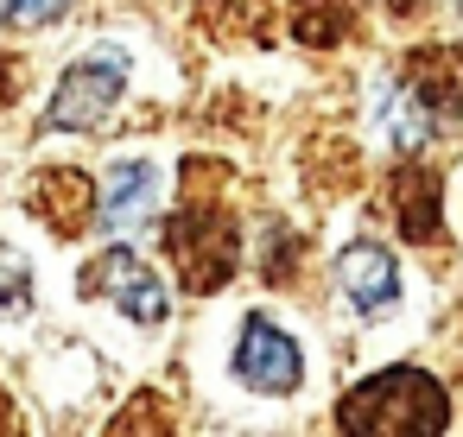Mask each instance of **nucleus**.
<instances>
[{
  "label": "nucleus",
  "mask_w": 463,
  "mask_h": 437,
  "mask_svg": "<svg viewBox=\"0 0 463 437\" xmlns=\"http://www.w3.org/2000/svg\"><path fill=\"white\" fill-rule=\"evenodd\" d=\"M159 241H165V254H172L184 292H197V298L222 292V285L235 279V266H241V222H235V209H229L222 197L203 203V165H197V159L184 165V197H178V209L165 216Z\"/></svg>",
  "instance_id": "obj_1"
},
{
  "label": "nucleus",
  "mask_w": 463,
  "mask_h": 437,
  "mask_svg": "<svg viewBox=\"0 0 463 437\" xmlns=\"http://www.w3.org/2000/svg\"><path fill=\"white\" fill-rule=\"evenodd\" d=\"M336 424L368 437H438L450 431V393L425 367H381L355 393H343Z\"/></svg>",
  "instance_id": "obj_2"
},
{
  "label": "nucleus",
  "mask_w": 463,
  "mask_h": 437,
  "mask_svg": "<svg viewBox=\"0 0 463 437\" xmlns=\"http://www.w3.org/2000/svg\"><path fill=\"white\" fill-rule=\"evenodd\" d=\"M121 89H128V51H121V45H102V51L77 58V64L58 77L52 108H45V127H71V134H83V127L109 121V108L121 102Z\"/></svg>",
  "instance_id": "obj_3"
},
{
  "label": "nucleus",
  "mask_w": 463,
  "mask_h": 437,
  "mask_svg": "<svg viewBox=\"0 0 463 437\" xmlns=\"http://www.w3.org/2000/svg\"><path fill=\"white\" fill-rule=\"evenodd\" d=\"M83 292H96V298L121 304L134 323H165V317H172V298H165L159 273H153V266H146V260H140L128 241H115L109 254H96V260H90Z\"/></svg>",
  "instance_id": "obj_4"
},
{
  "label": "nucleus",
  "mask_w": 463,
  "mask_h": 437,
  "mask_svg": "<svg viewBox=\"0 0 463 437\" xmlns=\"http://www.w3.org/2000/svg\"><path fill=\"white\" fill-rule=\"evenodd\" d=\"M235 380L254 386V393H267V399L298 393V380H305V349H298L273 317L254 311V317L241 323V336H235Z\"/></svg>",
  "instance_id": "obj_5"
},
{
  "label": "nucleus",
  "mask_w": 463,
  "mask_h": 437,
  "mask_svg": "<svg viewBox=\"0 0 463 437\" xmlns=\"http://www.w3.org/2000/svg\"><path fill=\"white\" fill-rule=\"evenodd\" d=\"M26 209H33L58 241H77V235L96 228V216H102V191H96L90 172H77V165H52V172L33 178Z\"/></svg>",
  "instance_id": "obj_6"
},
{
  "label": "nucleus",
  "mask_w": 463,
  "mask_h": 437,
  "mask_svg": "<svg viewBox=\"0 0 463 437\" xmlns=\"http://www.w3.org/2000/svg\"><path fill=\"white\" fill-rule=\"evenodd\" d=\"M336 279H343V292L362 317H381V311L400 304V266L381 241H349L343 260H336Z\"/></svg>",
  "instance_id": "obj_7"
},
{
  "label": "nucleus",
  "mask_w": 463,
  "mask_h": 437,
  "mask_svg": "<svg viewBox=\"0 0 463 437\" xmlns=\"http://www.w3.org/2000/svg\"><path fill=\"white\" fill-rule=\"evenodd\" d=\"M400 83L431 115H463V51L457 45H419V51H406Z\"/></svg>",
  "instance_id": "obj_8"
},
{
  "label": "nucleus",
  "mask_w": 463,
  "mask_h": 437,
  "mask_svg": "<svg viewBox=\"0 0 463 437\" xmlns=\"http://www.w3.org/2000/svg\"><path fill=\"white\" fill-rule=\"evenodd\" d=\"M387 203H393V228L412 247L438 241V172L431 165H400L387 184Z\"/></svg>",
  "instance_id": "obj_9"
},
{
  "label": "nucleus",
  "mask_w": 463,
  "mask_h": 437,
  "mask_svg": "<svg viewBox=\"0 0 463 437\" xmlns=\"http://www.w3.org/2000/svg\"><path fill=\"white\" fill-rule=\"evenodd\" d=\"M153 203H159V165H153V159H121V165L109 172L102 216H109L115 228H134V222H140Z\"/></svg>",
  "instance_id": "obj_10"
},
{
  "label": "nucleus",
  "mask_w": 463,
  "mask_h": 437,
  "mask_svg": "<svg viewBox=\"0 0 463 437\" xmlns=\"http://www.w3.org/2000/svg\"><path fill=\"white\" fill-rule=\"evenodd\" d=\"M362 20V0H292V39L311 51H330L355 33Z\"/></svg>",
  "instance_id": "obj_11"
},
{
  "label": "nucleus",
  "mask_w": 463,
  "mask_h": 437,
  "mask_svg": "<svg viewBox=\"0 0 463 437\" xmlns=\"http://www.w3.org/2000/svg\"><path fill=\"white\" fill-rule=\"evenodd\" d=\"M267 14H273V0H197V26L222 45L267 39Z\"/></svg>",
  "instance_id": "obj_12"
},
{
  "label": "nucleus",
  "mask_w": 463,
  "mask_h": 437,
  "mask_svg": "<svg viewBox=\"0 0 463 437\" xmlns=\"http://www.w3.org/2000/svg\"><path fill=\"white\" fill-rule=\"evenodd\" d=\"M33 304V273L14 247H0V317H20Z\"/></svg>",
  "instance_id": "obj_13"
},
{
  "label": "nucleus",
  "mask_w": 463,
  "mask_h": 437,
  "mask_svg": "<svg viewBox=\"0 0 463 437\" xmlns=\"http://www.w3.org/2000/svg\"><path fill=\"white\" fill-rule=\"evenodd\" d=\"M71 7H77V0H7V7H0V20H7V26H20V33H33V26L64 20Z\"/></svg>",
  "instance_id": "obj_14"
},
{
  "label": "nucleus",
  "mask_w": 463,
  "mask_h": 437,
  "mask_svg": "<svg viewBox=\"0 0 463 437\" xmlns=\"http://www.w3.org/2000/svg\"><path fill=\"white\" fill-rule=\"evenodd\" d=\"M109 431L115 437H128V431H172V418H165V399H153V393H140L121 418H109Z\"/></svg>",
  "instance_id": "obj_15"
},
{
  "label": "nucleus",
  "mask_w": 463,
  "mask_h": 437,
  "mask_svg": "<svg viewBox=\"0 0 463 437\" xmlns=\"http://www.w3.org/2000/svg\"><path fill=\"white\" fill-rule=\"evenodd\" d=\"M0 431H20V418H14V399H7V386H0Z\"/></svg>",
  "instance_id": "obj_16"
}]
</instances>
